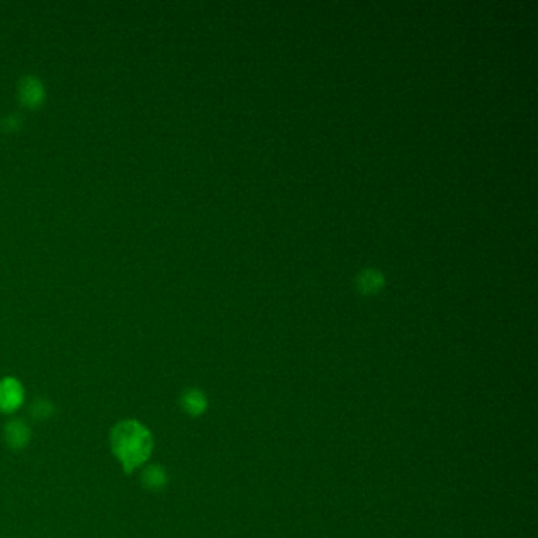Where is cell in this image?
<instances>
[{
  "label": "cell",
  "mask_w": 538,
  "mask_h": 538,
  "mask_svg": "<svg viewBox=\"0 0 538 538\" xmlns=\"http://www.w3.org/2000/svg\"><path fill=\"white\" fill-rule=\"evenodd\" d=\"M182 407L183 411L190 413V416H201L207 409V399L206 395L202 392L196 390V388H190V390L182 395Z\"/></svg>",
  "instance_id": "cell-5"
},
{
  "label": "cell",
  "mask_w": 538,
  "mask_h": 538,
  "mask_svg": "<svg viewBox=\"0 0 538 538\" xmlns=\"http://www.w3.org/2000/svg\"><path fill=\"white\" fill-rule=\"evenodd\" d=\"M358 283H360V289L364 292H373V290H377L382 286V275L374 270H367L358 278Z\"/></svg>",
  "instance_id": "cell-7"
},
{
  "label": "cell",
  "mask_w": 538,
  "mask_h": 538,
  "mask_svg": "<svg viewBox=\"0 0 538 538\" xmlns=\"http://www.w3.org/2000/svg\"><path fill=\"white\" fill-rule=\"evenodd\" d=\"M142 485H144L147 490L152 491H158L163 490L168 483V475L163 471L160 466H148L144 472H142Z\"/></svg>",
  "instance_id": "cell-6"
},
{
  "label": "cell",
  "mask_w": 538,
  "mask_h": 538,
  "mask_svg": "<svg viewBox=\"0 0 538 538\" xmlns=\"http://www.w3.org/2000/svg\"><path fill=\"white\" fill-rule=\"evenodd\" d=\"M111 447L127 472L144 465L153 450L150 431L136 420H125L111 432Z\"/></svg>",
  "instance_id": "cell-1"
},
{
  "label": "cell",
  "mask_w": 538,
  "mask_h": 538,
  "mask_svg": "<svg viewBox=\"0 0 538 538\" xmlns=\"http://www.w3.org/2000/svg\"><path fill=\"white\" fill-rule=\"evenodd\" d=\"M21 103L27 108H38L45 100V89L36 78L27 76L20 84Z\"/></svg>",
  "instance_id": "cell-3"
},
{
  "label": "cell",
  "mask_w": 538,
  "mask_h": 538,
  "mask_svg": "<svg viewBox=\"0 0 538 538\" xmlns=\"http://www.w3.org/2000/svg\"><path fill=\"white\" fill-rule=\"evenodd\" d=\"M24 390L15 377H5L0 381V411L13 412L22 404Z\"/></svg>",
  "instance_id": "cell-2"
},
{
  "label": "cell",
  "mask_w": 538,
  "mask_h": 538,
  "mask_svg": "<svg viewBox=\"0 0 538 538\" xmlns=\"http://www.w3.org/2000/svg\"><path fill=\"white\" fill-rule=\"evenodd\" d=\"M30 411H32V416L35 418L43 420V418H48L49 416H51V413L54 412V407L46 399H36L35 403L32 404V407H30Z\"/></svg>",
  "instance_id": "cell-8"
},
{
  "label": "cell",
  "mask_w": 538,
  "mask_h": 538,
  "mask_svg": "<svg viewBox=\"0 0 538 538\" xmlns=\"http://www.w3.org/2000/svg\"><path fill=\"white\" fill-rule=\"evenodd\" d=\"M5 441L11 448L21 450L27 445L30 439V428L22 422V420H11L7 423L3 430Z\"/></svg>",
  "instance_id": "cell-4"
}]
</instances>
